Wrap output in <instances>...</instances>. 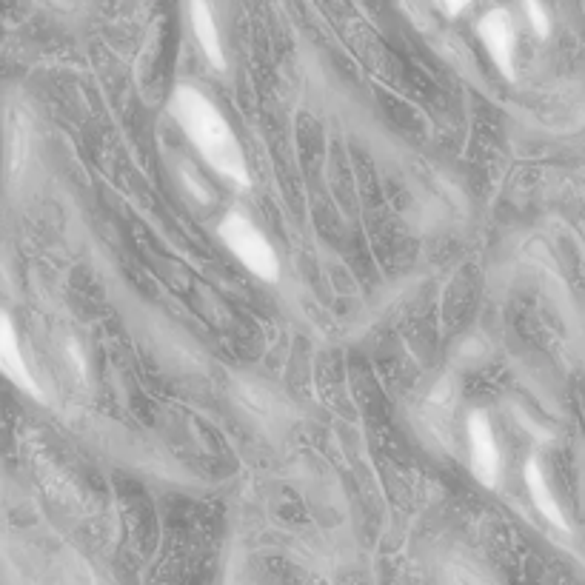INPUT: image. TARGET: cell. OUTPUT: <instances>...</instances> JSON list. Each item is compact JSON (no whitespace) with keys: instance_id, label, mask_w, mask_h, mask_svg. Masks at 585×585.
Segmentation results:
<instances>
[{"instance_id":"1","label":"cell","mask_w":585,"mask_h":585,"mask_svg":"<svg viewBox=\"0 0 585 585\" xmlns=\"http://www.w3.org/2000/svg\"><path fill=\"white\" fill-rule=\"evenodd\" d=\"M169 112L177 120V126L186 132L189 143L203 155V160L215 169L217 175L232 180L240 189L249 186L243 149L234 137L229 120L217 112L212 100L192 86H177L175 95L169 100Z\"/></svg>"},{"instance_id":"2","label":"cell","mask_w":585,"mask_h":585,"mask_svg":"<svg viewBox=\"0 0 585 585\" xmlns=\"http://www.w3.org/2000/svg\"><path fill=\"white\" fill-rule=\"evenodd\" d=\"M220 237L223 243L229 246V252L249 269L257 274L260 280L274 283L280 277V263H277V254L269 246V240L254 229V223L243 215H229L223 217L220 223Z\"/></svg>"},{"instance_id":"3","label":"cell","mask_w":585,"mask_h":585,"mask_svg":"<svg viewBox=\"0 0 585 585\" xmlns=\"http://www.w3.org/2000/svg\"><path fill=\"white\" fill-rule=\"evenodd\" d=\"M468 449H471V471L486 488L497 486L500 480V449L494 440L491 423L483 411L468 414Z\"/></svg>"},{"instance_id":"4","label":"cell","mask_w":585,"mask_h":585,"mask_svg":"<svg viewBox=\"0 0 585 585\" xmlns=\"http://www.w3.org/2000/svg\"><path fill=\"white\" fill-rule=\"evenodd\" d=\"M477 35L483 40L491 60L497 63V69L514 78V26L508 18L506 9H494L486 18L477 23Z\"/></svg>"},{"instance_id":"5","label":"cell","mask_w":585,"mask_h":585,"mask_svg":"<svg viewBox=\"0 0 585 585\" xmlns=\"http://www.w3.org/2000/svg\"><path fill=\"white\" fill-rule=\"evenodd\" d=\"M0 374L6 380H12L18 389H23L26 394H32L35 400H43V391L38 389L32 371L26 366L23 354H20L18 346V334H15V326L6 314H0Z\"/></svg>"},{"instance_id":"6","label":"cell","mask_w":585,"mask_h":585,"mask_svg":"<svg viewBox=\"0 0 585 585\" xmlns=\"http://www.w3.org/2000/svg\"><path fill=\"white\" fill-rule=\"evenodd\" d=\"M526 486L528 494H531V500H534V506L540 508V514L546 517L551 526L563 528L566 531V514H563V508L557 503V497H554V491L548 488L546 474H543V468L537 460H528L526 463Z\"/></svg>"},{"instance_id":"7","label":"cell","mask_w":585,"mask_h":585,"mask_svg":"<svg viewBox=\"0 0 585 585\" xmlns=\"http://www.w3.org/2000/svg\"><path fill=\"white\" fill-rule=\"evenodd\" d=\"M192 26H195V35L206 52V58L212 60V66L217 69H226V58H223V46H220V35H217L215 18H212V9L206 3H195L192 6Z\"/></svg>"},{"instance_id":"8","label":"cell","mask_w":585,"mask_h":585,"mask_svg":"<svg viewBox=\"0 0 585 585\" xmlns=\"http://www.w3.org/2000/svg\"><path fill=\"white\" fill-rule=\"evenodd\" d=\"M526 15H528V20H531V26H534V32H537L540 38H546L548 35L546 9H543L540 3H526Z\"/></svg>"},{"instance_id":"9","label":"cell","mask_w":585,"mask_h":585,"mask_svg":"<svg viewBox=\"0 0 585 585\" xmlns=\"http://www.w3.org/2000/svg\"><path fill=\"white\" fill-rule=\"evenodd\" d=\"M440 9H443L446 15H451V18H454V15H460V12H466V3H443Z\"/></svg>"}]
</instances>
